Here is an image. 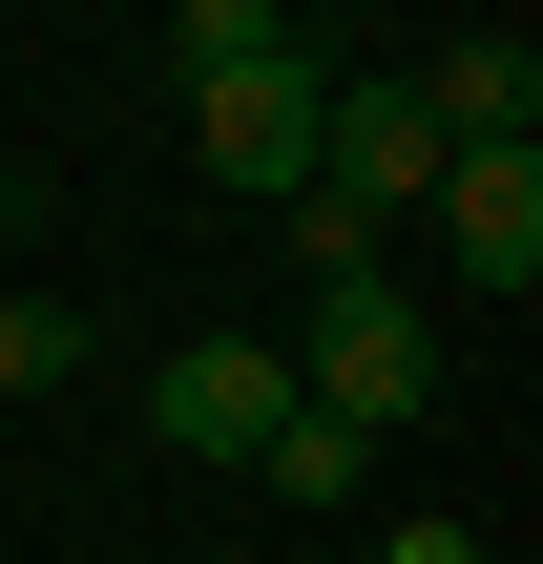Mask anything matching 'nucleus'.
<instances>
[{"label":"nucleus","mask_w":543,"mask_h":564,"mask_svg":"<svg viewBox=\"0 0 543 564\" xmlns=\"http://www.w3.org/2000/svg\"><path fill=\"white\" fill-rule=\"evenodd\" d=\"M293 398H314V419H356V440L439 419V314H419L398 272H314V356H293Z\"/></svg>","instance_id":"f257e3e1"},{"label":"nucleus","mask_w":543,"mask_h":564,"mask_svg":"<svg viewBox=\"0 0 543 564\" xmlns=\"http://www.w3.org/2000/svg\"><path fill=\"white\" fill-rule=\"evenodd\" d=\"M419 230L460 251V293H502V314H523V293H543V147H460Z\"/></svg>","instance_id":"f03ea898"},{"label":"nucleus","mask_w":543,"mask_h":564,"mask_svg":"<svg viewBox=\"0 0 543 564\" xmlns=\"http://www.w3.org/2000/svg\"><path fill=\"white\" fill-rule=\"evenodd\" d=\"M314 105H335V63H251V84H209L188 126H209V188H314Z\"/></svg>","instance_id":"7ed1b4c3"},{"label":"nucleus","mask_w":543,"mask_h":564,"mask_svg":"<svg viewBox=\"0 0 543 564\" xmlns=\"http://www.w3.org/2000/svg\"><path fill=\"white\" fill-rule=\"evenodd\" d=\"M146 419H167L188 460H272V419H293V356H251V335H188Z\"/></svg>","instance_id":"20e7f679"},{"label":"nucleus","mask_w":543,"mask_h":564,"mask_svg":"<svg viewBox=\"0 0 543 564\" xmlns=\"http://www.w3.org/2000/svg\"><path fill=\"white\" fill-rule=\"evenodd\" d=\"M419 126H439V147H523L543 126V42L523 21H460V42L419 63Z\"/></svg>","instance_id":"39448f33"},{"label":"nucleus","mask_w":543,"mask_h":564,"mask_svg":"<svg viewBox=\"0 0 543 564\" xmlns=\"http://www.w3.org/2000/svg\"><path fill=\"white\" fill-rule=\"evenodd\" d=\"M167 63H188V84H251V63H314V42H293L272 0H188V21H167Z\"/></svg>","instance_id":"423d86ee"},{"label":"nucleus","mask_w":543,"mask_h":564,"mask_svg":"<svg viewBox=\"0 0 543 564\" xmlns=\"http://www.w3.org/2000/svg\"><path fill=\"white\" fill-rule=\"evenodd\" d=\"M251 481H272V502H356V481H377V440H356V419H314V398H293V419H272V460H251Z\"/></svg>","instance_id":"0eeeda50"},{"label":"nucleus","mask_w":543,"mask_h":564,"mask_svg":"<svg viewBox=\"0 0 543 564\" xmlns=\"http://www.w3.org/2000/svg\"><path fill=\"white\" fill-rule=\"evenodd\" d=\"M377 564H481V523H398V544H377Z\"/></svg>","instance_id":"6e6552de"},{"label":"nucleus","mask_w":543,"mask_h":564,"mask_svg":"<svg viewBox=\"0 0 543 564\" xmlns=\"http://www.w3.org/2000/svg\"><path fill=\"white\" fill-rule=\"evenodd\" d=\"M0 230H21V209H0Z\"/></svg>","instance_id":"1a4fd4ad"}]
</instances>
